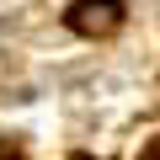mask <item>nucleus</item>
I'll return each instance as SVG.
<instances>
[{
	"label": "nucleus",
	"mask_w": 160,
	"mask_h": 160,
	"mask_svg": "<svg viewBox=\"0 0 160 160\" xmlns=\"http://www.w3.org/2000/svg\"><path fill=\"white\" fill-rule=\"evenodd\" d=\"M64 22L80 38H112L123 27V0H75V6L64 11Z\"/></svg>",
	"instance_id": "obj_1"
},
{
	"label": "nucleus",
	"mask_w": 160,
	"mask_h": 160,
	"mask_svg": "<svg viewBox=\"0 0 160 160\" xmlns=\"http://www.w3.org/2000/svg\"><path fill=\"white\" fill-rule=\"evenodd\" d=\"M69 160H91V155H69Z\"/></svg>",
	"instance_id": "obj_3"
},
{
	"label": "nucleus",
	"mask_w": 160,
	"mask_h": 160,
	"mask_svg": "<svg viewBox=\"0 0 160 160\" xmlns=\"http://www.w3.org/2000/svg\"><path fill=\"white\" fill-rule=\"evenodd\" d=\"M139 160H160V139H149V144L139 149Z\"/></svg>",
	"instance_id": "obj_2"
}]
</instances>
